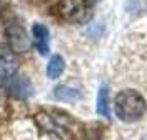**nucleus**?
<instances>
[{
    "label": "nucleus",
    "instance_id": "nucleus-1",
    "mask_svg": "<svg viewBox=\"0 0 147 140\" xmlns=\"http://www.w3.org/2000/svg\"><path fill=\"white\" fill-rule=\"evenodd\" d=\"M147 111V102L137 91L124 89L114 97V112L122 122H136Z\"/></svg>",
    "mask_w": 147,
    "mask_h": 140
},
{
    "label": "nucleus",
    "instance_id": "nucleus-2",
    "mask_svg": "<svg viewBox=\"0 0 147 140\" xmlns=\"http://www.w3.org/2000/svg\"><path fill=\"white\" fill-rule=\"evenodd\" d=\"M55 10L68 23L81 25L91 18V7L86 0H60Z\"/></svg>",
    "mask_w": 147,
    "mask_h": 140
},
{
    "label": "nucleus",
    "instance_id": "nucleus-3",
    "mask_svg": "<svg viewBox=\"0 0 147 140\" xmlns=\"http://www.w3.org/2000/svg\"><path fill=\"white\" fill-rule=\"evenodd\" d=\"M5 33H7L10 48L15 53H25L30 48V38H28L27 30L22 27L20 23H8L5 27Z\"/></svg>",
    "mask_w": 147,
    "mask_h": 140
},
{
    "label": "nucleus",
    "instance_id": "nucleus-4",
    "mask_svg": "<svg viewBox=\"0 0 147 140\" xmlns=\"http://www.w3.org/2000/svg\"><path fill=\"white\" fill-rule=\"evenodd\" d=\"M18 71V58L12 48L0 46V79H12Z\"/></svg>",
    "mask_w": 147,
    "mask_h": 140
},
{
    "label": "nucleus",
    "instance_id": "nucleus-5",
    "mask_svg": "<svg viewBox=\"0 0 147 140\" xmlns=\"http://www.w3.org/2000/svg\"><path fill=\"white\" fill-rule=\"evenodd\" d=\"M32 36H33V45L36 46L38 53L41 56H47L50 53V31L43 23H35L32 27Z\"/></svg>",
    "mask_w": 147,
    "mask_h": 140
},
{
    "label": "nucleus",
    "instance_id": "nucleus-6",
    "mask_svg": "<svg viewBox=\"0 0 147 140\" xmlns=\"http://www.w3.org/2000/svg\"><path fill=\"white\" fill-rule=\"evenodd\" d=\"M7 89L10 91L12 96L18 97V99H25V97H28L30 92H32V82H30L28 78H25V76H13L12 81L8 82Z\"/></svg>",
    "mask_w": 147,
    "mask_h": 140
},
{
    "label": "nucleus",
    "instance_id": "nucleus-7",
    "mask_svg": "<svg viewBox=\"0 0 147 140\" xmlns=\"http://www.w3.org/2000/svg\"><path fill=\"white\" fill-rule=\"evenodd\" d=\"M53 96H55V99L63 100V102H78V100L83 99V92L80 89L69 87L66 84H60V86L55 87Z\"/></svg>",
    "mask_w": 147,
    "mask_h": 140
},
{
    "label": "nucleus",
    "instance_id": "nucleus-8",
    "mask_svg": "<svg viewBox=\"0 0 147 140\" xmlns=\"http://www.w3.org/2000/svg\"><path fill=\"white\" fill-rule=\"evenodd\" d=\"M96 112L104 119H111V107H109V87L101 84L98 91V102H96Z\"/></svg>",
    "mask_w": 147,
    "mask_h": 140
},
{
    "label": "nucleus",
    "instance_id": "nucleus-9",
    "mask_svg": "<svg viewBox=\"0 0 147 140\" xmlns=\"http://www.w3.org/2000/svg\"><path fill=\"white\" fill-rule=\"evenodd\" d=\"M65 71V60L61 58L60 54H55L51 56V60L47 66V76L50 79H58Z\"/></svg>",
    "mask_w": 147,
    "mask_h": 140
}]
</instances>
